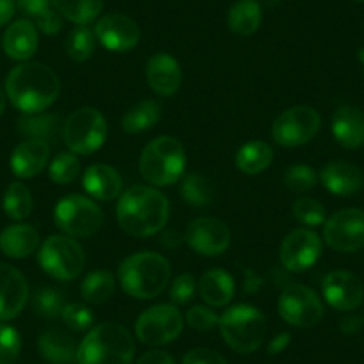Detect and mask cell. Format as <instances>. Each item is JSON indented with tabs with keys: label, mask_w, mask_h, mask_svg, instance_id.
I'll list each match as a JSON object with an SVG mask.
<instances>
[{
	"label": "cell",
	"mask_w": 364,
	"mask_h": 364,
	"mask_svg": "<svg viewBox=\"0 0 364 364\" xmlns=\"http://www.w3.org/2000/svg\"><path fill=\"white\" fill-rule=\"evenodd\" d=\"M262 20L261 6L257 0H237L230 8L227 22L230 31L237 36H250L259 29Z\"/></svg>",
	"instance_id": "cell-28"
},
{
	"label": "cell",
	"mask_w": 364,
	"mask_h": 364,
	"mask_svg": "<svg viewBox=\"0 0 364 364\" xmlns=\"http://www.w3.org/2000/svg\"><path fill=\"white\" fill-rule=\"evenodd\" d=\"M61 318L66 323V327L77 332L87 331L93 325V320H95L93 313L86 306H82V304H68V306H65Z\"/></svg>",
	"instance_id": "cell-42"
},
{
	"label": "cell",
	"mask_w": 364,
	"mask_h": 364,
	"mask_svg": "<svg viewBox=\"0 0 364 364\" xmlns=\"http://www.w3.org/2000/svg\"><path fill=\"white\" fill-rule=\"evenodd\" d=\"M279 314L293 327L309 328L323 318V304L307 286L288 284L279 296Z\"/></svg>",
	"instance_id": "cell-11"
},
{
	"label": "cell",
	"mask_w": 364,
	"mask_h": 364,
	"mask_svg": "<svg viewBox=\"0 0 364 364\" xmlns=\"http://www.w3.org/2000/svg\"><path fill=\"white\" fill-rule=\"evenodd\" d=\"M95 36L107 50L127 52L138 45L141 33L132 18L120 13H111L97 22Z\"/></svg>",
	"instance_id": "cell-16"
},
{
	"label": "cell",
	"mask_w": 364,
	"mask_h": 364,
	"mask_svg": "<svg viewBox=\"0 0 364 364\" xmlns=\"http://www.w3.org/2000/svg\"><path fill=\"white\" fill-rule=\"evenodd\" d=\"M195 289H197V281H195L193 275L190 273H182L171 282L170 288V300L175 306H184V304L191 302L195 295Z\"/></svg>",
	"instance_id": "cell-43"
},
{
	"label": "cell",
	"mask_w": 364,
	"mask_h": 364,
	"mask_svg": "<svg viewBox=\"0 0 364 364\" xmlns=\"http://www.w3.org/2000/svg\"><path fill=\"white\" fill-rule=\"evenodd\" d=\"M4 109H6V97H4V91L0 90V117H2Z\"/></svg>",
	"instance_id": "cell-52"
},
{
	"label": "cell",
	"mask_w": 364,
	"mask_h": 364,
	"mask_svg": "<svg viewBox=\"0 0 364 364\" xmlns=\"http://www.w3.org/2000/svg\"><path fill=\"white\" fill-rule=\"evenodd\" d=\"M80 173V163L73 152H61L48 164V175L55 184H70Z\"/></svg>",
	"instance_id": "cell-37"
},
{
	"label": "cell",
	"mask_w": 364,
	"mask_h": 364,
	"mask_svg": "<svg viewBox=\"0 0 364 364\" xmlns=\"http://www.w3.org/2000/svg\"><path fill=\"white\" fill-rule=\"evenodd\" d=\"M136 364H175V360L164 350H150V352L143 353Z\"/></svg>",
	"instance_id": "cell-48"
},
{
	"label": "cell",
	"mask_w": 364,
	"mask_h": 364,
	"mask_svg": "<svg viewBox=\"0 0 364 364\" xmlns=\"http://www.w3.org/2000/svg\"><path fill=\"white\" fill-rule=\"evenodd\" d=\"M38 261L41 268L58 281H73L82 273L86 264L82 247L68 236H50L45 240Z\"/></svg>",
	"instance_id": "cell-8"
},
{
	"label": "cell",
	"mask_w": 364,
	"mask_h": 364,
	"mask_svg": "<svg viewBox=\"0 0 364 364\" xmlns=\"http://www.w3.org/2000/svg\"><path fill=\"white\" fill-rule=\"evenodd\" d=\"M321 117L314 107L293 106L279 114L272 125L273 139L282 146H302L318 134Z\"/></svg>",
	"instance_id": "cell-10"
},
{
	"label": "cell",
	"mask_w": 364,
	"mask_h": 364,
	"mask_svg": "<svg viewBox=\"0 0 364 364\" xmlns=\"http://www.w3.org/2000/svg\"><path fill=\"white\" fill-rule=\"evenodd\" d=\"M61 80L58 73L41 63H22L6 79V95L13 106L26 114L48 109L58 100Z\"/></svg>",
	"instance_id": "cell-1"
},
{
	"label": "cell",
	"mask_w": 364,
	"mask_h": 364,
	"mask_svg": "<svg viewBox=\"0 0 364 364\" xmlns=\"http://www.w3.org/2000/svg\"><path fill=\"white\" fill-rule=\"evenodd\" d=\"M170 262L154 252H139L125 259L118 269V279L132 299L150 300L159 296L170 282Z\"/></svg>",
	"instance_id": "cell-3"
},
{
	"label": "cell",
	"mask_w": 364,
	"mask_h": 364,
	"mask_svg": "<svg viewBox=\"0 0 364 364\" xmlns=\"http://www.w3.org/2000/svg\"><path fill=\"white\" fill-rule=\"evenodd\" d=\"M33 23L36 26V29L41 31V33L52 36V34H58L59 31L63 29V16L59 15L55 9L50 8L47 13H43L40 18L34 20Z\"/></svg>",
	"instance_id": "cell-46"
},
{
	"label": "cell",
	"mask_w": 364,
	"mask_h": 364,
	"mask_svg": "<svg viewBox=\"0 0 364 364\" xmlns=\"http://www.w3.org/2000/svg\"><path fill=\"white\" fill-rule=\"evenodd\" d=\"M289 341H291V336H289L288 332H282V334L275 336V339H272V343H269V346H268V352L272 353V355H275V353H281L282 350L289 345Z\"/></svg>",
	"instance_id": "cell-50"
},
{
	"label": "cell",
	"mask_w": 364,
	"mask_h": 364,
	"mask_svg": "<svg viewBox=\"0 0 364 364\" xmlns=\"http://www.w3.org/2000/svg\"><path fill=\"white\" fill-rule=\"evenodd\" d=\"M293 215L304 225L316 227L325 223V218H327V209L323 208V204L314 198L302 197L293 204Z\"/></svg>",
	"instance_id": "cell-38"
},
{
	"label": "cell",
	"mask_w": 364,
	"mask_h": 364,
	"mask_svg": "<svg viewBox=\"0 0 364 364\" xmlns=\"http://www.w3.org/2000/svg\"><path fill=\"white\" fill-rule=\"evenodd\" d=\"M80 293L87 304H104L113 296L114 277L106 269L87 273L80 284Z\"/></svg>",
	"instance_id": "cell-33"
},
{
	"label": "cell",
	"mask_w": 364,
	"mask_h": 364,
	"mask_svg": "<svg viewBox=\"0 0 364 364\" xmlns=\"http://www.w3.org/2000/svg\"><path fill=\"white\" fill-rule=\"evenodd\" d=\"M61 122L54 114H26L18 120V131L29 136V139H41L45 143H52L58 139Z\"/></svg>",
	"instance_id": "cell-31"
},
{
	"label": "cell",
	"mask_w": 364,
	"mask_h": 364,
	"mask_svg": "<svg viewBox=\"0 0 364 364\" xmlns=\"http://www.w3.org/2000/svg\"><path fill=\"white\" fill-rule=\"evenodd\" d=\"M186 241L197 254L215 257L229 248L230 230L222 220L200 216L188 225Z\"/></svg>",
	"instance_id": "cell-15"
},
{
	"label": "cell",
	"mask_w": 364,
	"mask_h": 364,
	"mask_svg": "<svg viewBox=\"0 0 364 364\" xmlns=\"http://www.w3.org/2000/svg\"><path fill=\"white\" fill-rule=\"evenodd\" d=\"M184 327L181 311L170 304H157L146 309L136 321V336L150 346L166 345L178 338Z\"/></svg>",
	"instance_id": "cell-12"
},
{
	"label": "cell",
	"mask_w": 364,
	"mask_h": 364,
	"mask_svg": "<svg viewBox=\"0 0 364 364\" xmlns=\"http://www.w3.org/2000/svg\"><path fill=\"white\" fill-rule=\"evenodd\" d=\"M117 218L122 229L131 236H154L170 218V202L156 188L132 186L120 197Z\"/></svg>",
	"instance_id": "cell-2"
},
{
	"label": "cell",
	"mask_w": 364,
	"mask_h": 364,
	"mask_svg": "<svg viewBox=\"0 0 364 364\" xmlns=\"http://www.w3.org/2000/svg\"><path fill=\"white\" fill-rule=\"evenodd\" d=\"M38 348L40 353L54 364H66L77 360V346L75 339L65 331L59 328H52V331L43 332L38 339Z\"/></svg>",
	"instance_id": "cell-26"
},
{
	"label": "cell",
	"mask_w": 364,
	"mask_h": 364,
	"mask_svg": "<svg viewBox=\"0 0 364 364\" xmlns=\"http://www.w3.org/2000/svg\"><path fill=\"white\" fill-rule=\"evenodd\" d=\"M40 247V232L29 223H15L0 232V250L13 259H26Z\"/></svg>",
	"instance_id": "cell-25"
},
{
	"label": "cell",
	"mask_w": 364,
	"mask_h": 364,
	"mask_svg": "<svg viewBox=\"0 0 364 364\" xmlns=\"http://www.w3.org/2000/svg\"><path fill=\"white\" fill-rule=\"evenodd\" d=\"M181 197L193 208H205L215 198V190L204 175L191 173L181 182Z\"/></svg>",
	"instance_id": "cell-35"
},
{
	"label": "cell",
	"mask_w": 364,
	"mask_h": 364,
	"mask_svg": "<svg viewBox=\"0 0 364 364\" xmlns=\"http://www.w3.org/2000/svg\"><path fill=\"white\" fill-rule=\"evenodd\" d=\"M63 139L70 152L90 156L106 143V118L93 107H82V109L73 111L66 124L63 125Z\"/></svg>",
	"instance_id": "cell-7"
},
{
	"label": "cell",
	"mask_w": 364,
	"mask_h": 364,
	"mask_svg": "<svg viewBox=\"0 0 364 364\" xmlns=\"http://www.w3.org/2000/svg\"><path fill=\"white\" fill-rule=\"evenodd\" d=\"M22 339L16 328L0 323V364H13L20 355Z\"/></svg>",
	"instance_id": "cell-41"
},
{
	"label": "cell",
	"mask_w": 364,
	"mask_h": 364,
	"mask_svg": "<svg viewBox=\"0 0 364 364\" xmlns=\"http://www.w3.org/2000/svg\"><path fill=\"white\" fill-rule=\"evenodd\" d=\"M161 120V106L154 100H143V102L132 106L122 118V129L129 134H138L152 129Z\"/></svg>",
	"instance_id": "cell-32"
},
{
	"label": "cell",
	"mask_w": 364,
	"mask_h": 364,
	"mask_svg": "<svg viewBox=\"0 0 364 364\" xmlns=\"http://www.w3.org/2000/svg\"><path fill=\"white\" fill-rule=\"evenodd\" d=\"M146 82L157 95H175L182 84V72L177 59L164 52L154 54L146 63Z\"/></svg>",
	"instance_id": "cell-19"
},
{
	"label": "cell",
	"mask_w": 364,
	"mask_h": 364,
	"mask_svg": "<svg viewBox=\"0 0 364 364\" xmlns=\"http://www.w3.org/2000/svg\"><path fill=\"white\" fill-rule=\"evenodd\" d=\"M200 296L211 307H223L232 300L236 293L234 279L225 269H209L200 279Z\"/></svg>",
	"instance_id": "cell-27"
},
{
	"label": "cell",
	"mask_w": 364,
	"mask_h": 364,
	"mask_svg": "<svg viewBox=\"0 0 364 364\" xmlns=\"http://www.w3.org/2000/svg\"><path fill=\"white\" fill-rule=\"evenodd\" d=\"M182 364H227L225 357L211 348H195L184 355Z\"/></svg>",
	"instance_id": "cell-45"
},
{
	"label": "cell",
	"mask_w": 364,
	"mask_h": 364,
	"mask_svg": "<svg viewBox=\"0 0 364 364\" xmlns=\"http://www.w3.org/2000/svg\"><path fill=\"white\" fill-rule=\"evenodd\" d=\"M332 134L345 149L364 145V113L355 106H341L332 117Z\"/></svg>",
	"instance_id": "cell-24"
},
{
	"label": "cell",
	"mask_w": 364,
	"mask_h": 364,
	"mask_svg": "<svg viewBox=\"0 0 364 364\" xmlns=\"http://www.w3.org/2000/svg\"><path fill=\"white\" fill-rule=\"evenodd\" d=\"M359 63H360V68H363L364 72V48H360L359 50Z\"/></svg>",
	"instance_id": "cell-53"
},
{
	"label": "cell",
	"mask_w": 364,
	"mask_h": 364,
	"mask_svg": "<svg viewBox=\"0 0 364 364\" xmlns=\"http://www.w3.org/2000/svg\"><path fill=\"white\" fill-rule=\"evenodd\" d=\"M357 2H364V0H357Z\"/></svg>",
	"instance_id": "cell-54"
},
{
	"label": "cell",
	"mask_w": 364,
	"mask_h": 364,
	"mask_svg": "<svg viewBox=\"0 0 364 364\" xmlns=\"http://www.w3.org/2000/svg\"><path fill=\"white\" fill-rule=\"evenodd\" d=\"M55 225L68 236L90 237L100 230L104 223L102 209L82 195H68L61 198L54 209Z\"/></svg>",
	"instance_id": "cell-9"
},
{
	"label": "cell",
	"mask_w": 364,
	"mask_h": 364,
	"mask_svg": "<svg viewBox=\"0 0 364 364\" xmlns=\"http://www.w3.org/2000/svg\"><path fill=\"white\" fill-rule=\"evenodd\" d=\"M320 236L311 229H296L281 245V262L289 272H306L321 255Z\"/></svg>",
	"instance_id": "cell-14"
},
{
	"label": "cell",
	"mask_w": 364,
	"mask_h": 364,
	"mask_svg": "<svg viewBox=\"0 0 364 364\" xmlns=\"http://www.w3.org/2000/svg\"><path fill=\"white\" fill-rule=\"evenodd\" d=\"M186 320L188 323H190V327L195 328V331L208 332V331H213V328L218 325L220 316L211 309V307L195 306L188 311Z\"/></svg>",
	"instance_id": "cell-44"
},
{
	"label": "cell",
	"mask_w": 364,
	"mask_h": 364,
	"mask_svg": "<svg viewBox=\"0 0 364 364\" xmlns=\"http://www.w3.org/2000/svg\"><path fill=\"white\" fill-rule=\"evenodd\" d=\"M220 332L227 345L240 353H252L266 338V318L257 307L237 304L220 316Z\"/></svg>",
	"instance_id": "cell-6"
},
{
	"label": "cell",
	"mask_w": 364,
	"mask_h": 364,
	"mask_svg": "<svg viewBox=\"0 0 364 364\" xmlns=\"http://www.w3.org/2000/svg\"><path fill=\"white\" fill-rule=\"evenodd\" d=\"M186 168V150L173 136H159L143 149L139 171L152 186L175 184Z\"/></svg>",
	"instance_id": "cell-5"
},
{
	"label": "cell",
	"mask_w": 364,
	"mask_h": 364,
	"mask_svg": "<svg viewBox=\"0 0 364 364\" xmlns=\"http://www.w3.org/2000/svg\"><path fill=\"white\" fill-rule=\"evenodd\" d=\"M363 327V321L359 320V318H346V320L341 321V328L343 332H348V334H352V332H357L359 328Z\"/></svg>",
	"instance_id": "cell-51"
},
{
	"label": "cell",
	"mask_w": 364,
	"mask_h": 364,
	"mask_svg": "<svg viewBox=\"0 0 364 364\" xmlns=\"http://www.w3.org/2000/svg\"><path fill=\"white\" fill-rule=\"evenodd\" d=\"M50 2L63 18L77 26L91 23L104 8V0H50Z\"/></svg>",
	"instance_id": "cell-30"
},
{
	"label": "cell",
	"mask_w": 364,
	"mask_h": 364,
	"mask_svg": "<svg viewBox=\"0 0 364 364\" xmlns=\"http://www.w3.org/2000/svg\"><path fill=\"white\" fill-rule=\"evenodd\" d=\"M82 186L97 200H113L120 197L124 182H122L120 173L113 166L104 163L91 164L82 175Z\"/></svg>",
	"instance_id": "cell-22"
},
{
	"label": "cell",
	"mask_w": 364,
	"mask_h": 364,
	"mask_svg": "<svg viewBox=\"0 0 364 364\" xmlns=\"http://www.w3.org/2000/svg\"><path fill=\"white\" fill-rule=\"evenodd\" d=\"M286 186L295 193H306V191L313 190L318 182V175L314 170L307 164H293L288 168L284 175Z\"/></svg>",
	"instance_id": "cell-40"
},
{
	"label": "cell",
	"mask_w": 364,
	"mask_h": 364,
	"mask_svg": "<svg viewBox=\"0 0 364 364\" xmlns=\"http://www.w3.org/2000/svg\"><path fill=\"white\" fill-rule=\"evenodd\" d=\"M2 208L11 220H16V222L26 220L33 211V197H31L29 188L23 182H11L4 193Z\"/></svg>",
	"instance_id": "cell-34"
},
{
	"label": "cell",
	"mask_w": 364,
	"mask_h": 364,
	"mask_svg": "<svg viewBox=\"0 0 364 364\" xmlns=\"http://www.w3.org/2000/svg\"><path fill=\"white\" fill-rule=\"evenodd\" d=\"M95 33L87 26H77L75 29L70 31L68 38L65 41V50L68 58L73 61L82 63L91 58V54L95 52Z\"/></svg>",
	"instance_id": "cell-36"
},
{
	"label": "cell",
	"mask_w": 364,
	"mask_h": 364,
	"mask_svg": "<svg viewBox=\"0 0 364 364\" xmlns=\"http://www.w3.org/2000/svg\"><path fill=\"white\" fill-rule=\"evenodd\" d=\"M50 0H16V6H18L20 11L23 15H27L31 18V22H34L36 18H40L43 13H47L50 9Z\"/></svg>",
	"instance_id": "cell-47"
},
{
	"label": "cell",
	"mask_w": 364,
	"mask_h": 364,
	"mask_svg": "<svg viewBox=\"0 0 364 364\" xmlns=\"http://www.w3.org/2000/svg\"><path fill=\"white\" fill-rule=\"evenodd\" d=\"M15 0H0V27L6 26L15 15Z\"/></svg>",
	"instance_id": "cell-49"
},
{
	"label": "cell",
	"mask_w": 364,
	"mask_h": 364,
	"mask_svg": "<svg viewBox=\"0 0 364 364\" xmlns=\"http://www.w3.org/2000/svg\"><path fill=\"white\" fill-rule=\"evenodd\" d=\"M29 299V286L22 272L0 262V320H13L22 313Z\"/></svg>",
	"instance_id": "cell-18"
},
{
	"label": "cell",
	"mask_w": 364,
	"mask_h": 364,
	"mask_svg": "<svg viewBox=\"0 0 364 364\" xmlns=\"http://www.w3.org/2000/svg\"><path fill=\"white\" fill-rule=\"evenodd\" d=\"M50 145L41 139H26L11 154V170L16 177L31 178L48 164Z\"/></svg>",
	"instance_id": "cell-21"
},
{
	"label": "cell",
	"mask_w": 364,
	"mask_h": 364,
	"mask_svg": "<svg viewBox=\"0 0 364 364\" xmlns=\"http://www.w3.org/2000/svg\"><path fill=\"white\" fill-rule=\"evenodd\" d=\"M320 182L338 197H350L363 188V171L346 161H332L320 171Z\"/></svg>",
	"instance_id": "cell-20"
},
{
	"label": "cell",
	"mask_w": 364,
	"mask_h": 364,
	"mask_svg": "<svg viewBox=\"0 0 364 364\" xmlns=\"http://www.w3.org/2000/svg\"><path fill=\"white\" fill-rule=\"evenodd\" d=\"M325 243L338 252H357L364 247V211L341 209L325 222Z\"/></svg>",
	"instance_id": "cell-13"
},
{
	"label": "cell",
	"mask_w": 364,
	"mask_h": 364,
	"mask_svg": "<svg viewBox=\"0 0 364 364\" xmlns=\"http://www.w3.org/2000/svg\"><path fill=\"white\" fill-rule=\"evenodd\" d=\"M134 339L120 323H100L91 328L77 350L79 364H131Z\"/></svg>",
	"instance_id": "cell-4"
},
{
	"label": "cell",
	"mask_w": 364,
	"mask_h": 364,
	"mask_svg": "<svg viewBox=\"0 0 364 364\" xmlns=\"http://www.w3.org/2000/svg\"><path fill=\"white\" fill-rule=\"evenodd\" d=\"M323 296L331 307L336 311H353L360 306L364 299L363 282L353 273L345 269L331 272L323 279Z\"/></svg>",
	"instance_id": "cell-17"
},
{
	"label": "cell",
	"mask_w": 364,
	"mask_h": 364,
	"mask_svg": "<svg viewBox=\"0 0 364 364\" xmlns=\"http://www.w3.org/2000/svg\"><path fill=\"white\" fill-rule=\"evenodd\" d=\"M273 150L264 141H250L241 146L236 154L237 170L247 175H255L264 171L272 164Z\"/></svg>",
	"instance_id": "cell-29"
},
{
	"label": "cell",
	"mask_w": 364,
	"mask_h": 364,
	"mask_svg": "<svg viewBox=\"0 0 364 364\" xmlns=\"http://www.w3.org/2000/svg\"><path fill=\"white\" fill-rule=\"evenodd\" d=\"M33 304H34V311L45 318L61 316L63 309H65L63 293L54 288H43L40 289V291H36Z\"/></svg>",
	"instance_id": "cell-39"
},
{
	"label": "cell",
	"mask_w": 364,
	"mask_h": 364,
	"mask_svg": "<svg viewBox=\"0 0 364 364\" xmlns=\"http://www.w3.org/2000/svg\"><path fill=\"white\" fill-rule=\"evenodd\" d=\"M2 48L15 61H27L38 50V29L31 20L13 22L2 36Z\"/></svg>",
	"instance_id": "cell-23"
}]
</instances>
